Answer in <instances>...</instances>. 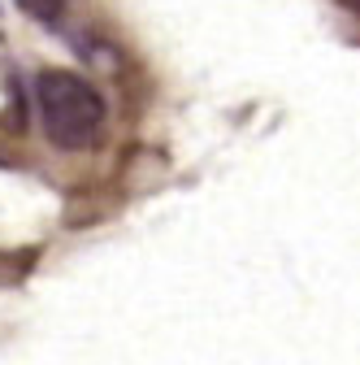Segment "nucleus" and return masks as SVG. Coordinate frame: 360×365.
Returning <instances> with one entry per match:
<instances>
[{
  "label": "nucleus",
  "instance_id": "nucleus-1",
  "mask_svg": "<svg viewBox=\"0 0 360 365\" xmlns=\"http://www.w3.org/2000/svg\"><path fill=\"white\" fill-rule=\"evenodd\" d=\"M35 105H39L43 135L61 153L96 144V135L105 126V96L83 74H70V70H39L35 74Z\"/></svg>",
  "mask_w": 360,
  "mask_h": 365
},
{
  "label": "nucleus",
  "instance_id": "nucleus-2",
  "mask_svg": "<svg viewBox=\"0 0 360 365\" xmlns=\"http://www.w3.org/2000/svg\"><path fill=\"white\" fill-rule=\"evenodd\" d=\"M18 5H22L35 22H43V26H57V22L65 18V0H18Z\"/></svg>",
  "mask_w": 360,
  "mask_h": 365
},
{
  "label": "nucleus",
  "instance_id": "nucleus-3",
  "mask_svg": "<svg viewBox=\"0 0 360 365\" xmlns=\"http://www.w3.org/2000/svg\"><path fill=\"white\" fill-rule=\"evenodd\" d=\"M347 5H351V9H360V0H347Z\"/></svg>",
  "mask_w": 360,
  "mask_h": 365
}]
</instances>
